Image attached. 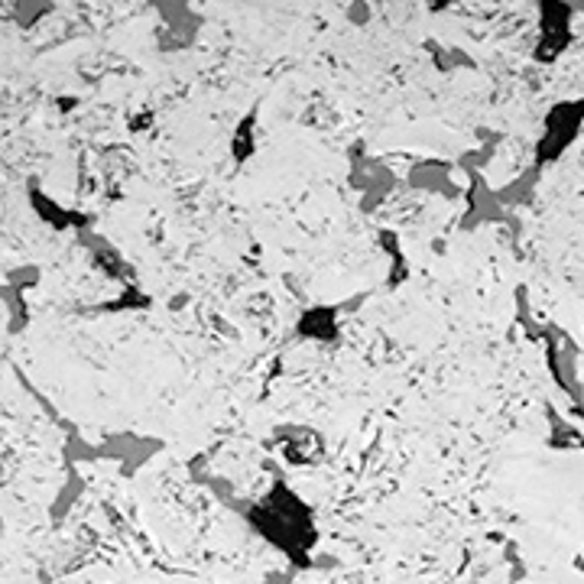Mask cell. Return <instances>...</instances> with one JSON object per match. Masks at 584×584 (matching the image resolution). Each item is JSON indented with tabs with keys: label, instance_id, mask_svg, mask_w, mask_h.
Listing matches in <instances>:
<instances>
[{
	"label": "cell",
	"instance_id": "obj_1",
	"mask_svg": "<svg viewBox=\"0 0 584 584\" xmlns=\"http://www.w3.org/2000/svg\"><path fill=\"white\" fill-rule=\"evenodd\" d=\"M584 105H562L549 115V133L542 137L539 143V153L542 160H555L575 137V130L582 127L584 120Z\"/></svg>",
	"mask_w": 584,
	"mask_h": 584
}]
</instances>
